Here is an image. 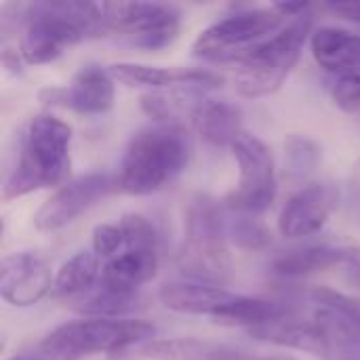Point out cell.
<instances>
[{"instance_id":"8fae6325","label":"cell","mask_w":360,"mask_h":360,"mask_svg":"<svg viewBox=\"0 0 360 360\" xmlns=\"http://www.w3.org/2000/svg\"><path fill=\"white\" fill-rule=\"evenodd\" d=\"M116 80L108 68L89 63L82 65L70 80L68 86H53L40 91V101L44 105H59L74 110L82 116H101L114 105Z\"/></svg>"},{"instance_id":"ac0fdd59","label":"cell","mask_w":360,"mask_h":360,"mask_svg":"<svg viewBox=\"0 0 360 360\" xmlns=\"http://www.w3.org/2000/svg\"><path fill=\"white\" fill-rule=\"evenodd\" d=\"M310 51L314 61L331 74H360V34L325 25L312 32Z\"/></svg>"},{"instance_id":"4316f807","label":"cell","mask_w":360,"mask_h":360,"mask_svg":"<svg viewBox=\"0 0 360 360\" xmlns=\"http://www.w3.org/2000/svg\"><path fill=\"white\" fill-rule=\"evenodd\" d=\"M228 238L243 251H264L272 245V232L255 219V215L236 213L234 219L228 221Z\"/></svg>"},{"instance_id":"ffe728a7","label":"cell","mask_w":360,"mask_h":360,"mask_svg":"<svg viewBox=\"0 0 360 360\" xmlns=\"http://www.w3.org/2000/svg\"><path fill=\"white\" fill-rule=\"evenodd\" d=\"M354 247H333V245H312L283 253L274 259L272 268L278 276L285 278H302L316 272H325L329 268L348 266Z\"/></svg>"},{"instance_id":"30bf717a","label":"cell","mask_w":360,"mask_h":360,"mask_svg":"<svg viewBox=\"0 0 360 360\" xmlns=\"http://www.w3.org/2000/svg\"><path fill=\"white\" fill-rule=\"evenodd\" d=\"M112 190H116V181L108 173H86L70 179L40 205L34 215V226L40 232H57L95 202L103 200Z\"/></svg>"},{"instance_id":"e0dca14e","label":"cell","mask_w":360,"mask_h":360,"mask_svg":"<svg viewBox=\"0 0 360 360\" xmlns=\"http://www.w3.org/2000/svg\"><path fill=\"white\" fill-rule=\"evenodd\" d=\"M158 272V249L124 247L116 257L103 264L99 285L120 293H139Z\"/></svg>"},{"instance_id":"9c48e42d","label":"cell","mask_w":360,"mask_h":360,"mask_svg":"<svg viewBox=\"0 0 360 360\" xmlns=\"http://www.w3.org/2000/svg\"><path fill=\"white\" fill-rule=\"evenodd\" d=\"M108 30L122 32L135 46L158 51L169 46L181 27V13L162 2H101Z\"/></svg>"},{"instance_id":"5bb4252c","label":"cell","mask_w":360,"mask_h":360,"mask_svg":"<svg viewBox=\"0 0 360 360\" xmlns=\"http://www.w3.org/2000/svg\"><path fill=\"white\" fill-rule=\"evenodd\" d=\"M340 192L331 184L310 181L297 190L278 215V232L285 238H306L321 232L338 209Z\"/></svg>"},{"instance_id":"2e32d148","label":"cell","mask_w":360,"mask_h":360,"mask_svg":"<svg viewBox=\"0 0 360 360\" xmlns=\"http://www.w3.org/2000/svg\"><path fill=\"white\" fill-rule=\"evenodd\" d=\"M249 335L257 342H264V344L306 352V354L321 356V359H329L333 354L329 335L314 321H295L289 316V319L251 329Z\"/></svg>"},{"instance_id":"277c9868","label":"cell","mask_w":360,"mask_h":360,"mask_svg":"<svg viewBox=\"0 0 360 360\" xmlns=\"http://www.w3.org/2000/svg\"><path fill=\"white\" fill-rule=\"evenodd\" d=\"M177 268L188 281L215 287H224L232 278L228 221L221 205L207 194H196L186 205Z\"/></svg>"},{"instance_id":"836d02e7","label":"cell","mask_w":360,"mask_h":360,"mask_svg":"<svg viewBox=\"0 0 360 360\" xmlns=\"http://www.w3.org/2000/svg\"><path fill=\"white\" fill-rule=\"evenodd\" d=\"M11 360H53V359L44 356V354L36 348V352H25V354H19V356H15V359H11Z\"/></svg>"},{"instance_id":"d6986e66","label":"cell","mask_w":360,"mask_h":360,"mask_svg":"<svg viewBox=\"0 0 360 360\" xmlns=\"http://www.w3.org/2000/svg\"><path fill=\"white\" fill-rule=\"evenodd\" d=\"M205 103V93H194L186 89L148 91L139 97L143 114L160 127H184L186 118L194 122Z\"/></svg>"},{"instance_id":"5b68a950","label":"cell","mask_w":360,"mask_h":360,"mask_svg":"<svg viewBox=\"0 0 360 360\" xmlns=\"http://www.w3.org/2000/svg\"><path fill=\"white\" fill-rule=\"evenodd\" d=\"M308 38H312L310 13L291 19L272 38L247 51L236 61L238 63V72L234 78L236 91L249 99L268 97L276 93L285 84L291 70L295 68Z\"/></svg>"},{"instance_id":"1f68e13d","label":"cell","mask_w":360,"mask_h":360,"mask_svg":"<svg viewBox=\"0 0 360 360\" xmlns=\"http://www.w3.org/2000/svg\"><path fill=\"white\" fill-rule=\"evenodd\" d=\"M350 272H352V281L360 285V249H352V257H350V262H348V266H346Z\"/></svg>"},{"instance_id":"6da1fadb","label":"cell","mask_w":360,"mask_h":360,"mask_svg":"<svg viewBox=\"0 0 360 360\" xmlns=\"http://www.w3.org/2000/svg\"><path fill=\"white\" fill-rule=\"evenodd\" d=\"M19 57L27 65H44L65 49L108 30L101 4L82 0H44L23 6Z\"/></svg>"},{"instance_id":"4fadbf2b","label":"cell","mask_w":360,"mask_h":360,"mask_svg":"<svg viewBox=\"0 0 360 360\" xmlns=\"http://www.w3.org/2000/svg\"><path fill=\"white\" fill-rule=\"evenodd\" d=\"M55 276L49 264L32 253L19 251L0 262V297L13 308H30L53 291Z\"/></svg>"},{"instance_id":"4dcf8cb0","label":"cell","mask_w":360,"mask_h":360,"mask_svg":"<svg viewBox=\"0 0 360 360\" xmlns=\"http://www.w3.org/2000/svg\"><path fill=\"white\" fill-rule=\"evenodd\" d=\"M329 8L338 13L340 17L360 25V2H335V4H329Z\"/></svg>"},{"instance_id":"3957f363","label":"cell","mask_w":360,"mask_h":360,"mask_svg":"<svg viewBox=\"0 0 360 360\" xmlns=\"http://www.w3.org/2000/svg\"><path fill=\"white\" fill-rule=\"evenodd\" d=\"M192 146L184 127H150L133 135L116 171V190L148 196L184 173Z\"/></svg>"},{"instance_id":"ba28073f","label":"cell","mask_w":360,"mask_h":360,"mask_svg":"<svg viewBox=\"0 0 360 360\" xmlns=\"http://www.w3.org/2000/svg\"><path fill=\"white\" fill-rule=\"evenodd\" d=\"M238 162V186L226 196V207L232 213L262 215L276 200V167L272 150L264 139L243 133L230 148Z\"/></svg>"},{"instance_id":"f1b7e54d","label":"cell","mask_w":360,"mask_h":360,"mask_svg":"<svg viewBox=\"0 0 360 360\" xmlns=\"http://www.w3.org/2000/svg\"><path fill=\"white\" fill-rule=\"evenodd\" d=\"M335 105L348 114H354L360 110V74H331L327 84Z\"/></svg>"},{"instance_id":"7a4b0ae2","label":"cell","mask_w":360,"mask_h":360,"mask_svg":"<svg viewBox=\"0 0 360 360\" xmlns=\"http://www.w3.org/2000/svg\"><path fill=\"white\" fill-rule=\"evenodd\" d=\"M72 127L51 112L30 120L19 160L2 186V200H15L38 190L61 188L70 181Z\"/></svg>"},{"instance_id":"d6a6232c","label":"cell","mask_w":360,"mask_h":360,"mask_svg":"<svg viewBox=\"0 0 360 360\" xmlns=\"http://www.w3.org/2000/svg\"><path fill=\"white\" fill-rule=\"evenodd\" d=\"M348 184H350V190H352L356 196H360V158L354 162V167H352V171H350Z\"/></svg>"},{"instance_id":"e575fe53","label":"cell","mask_w":360,"mask_h":360,"mask_svg":"<svg viewBox=\"0 0 360 360\" xmlns=\"http://www.w3.org/2000/svg\"><path fill=\"white\" fill-rule=\"evenodd\" d=\"M251 360H295L293 356L287 354H270V356H262V359H251Z\"/></svg>"},{"instance_id":"52a82bcc","label":"cell","mask_w":360,"mask_h":360,"mask_svg":"<svg viewBox=\"0 0 360 360\" xmlns=\"http://www.w3.org/2000/svg\"><path fill=\"white\" fill-rule=\"evenodd\" d=\"M291 19L276 6L236 11L205 27L192 44L194 57L211 61H238L247 51L272 38Z\"/></svg>"},{"instance_id":"f546056e","label":"cell","mask_w":360,"mask_h":360,"mask_svg":"<svg viewBox=\"0 0 360 360\" xmlns=\"http://www.w3.org/2000/svg\"><path fill=\"white\" fill-rule=\"evenodd\" d=\"M124 232L120 224H99L93 230V251L101 262H110L124 249Z\"/></svg>"},{"instance_id":"603a6c76","label":"cell","mask_w":360,"mask_h":360,"mask_svg":"<svg viewBox=\"0 0 360 360\" xmlns=\"http://www.w3.org/2000/svg\"><path fill=\"white\" fill-rule=\"evenodd\" d=\"M101 259L95 255L93 249H84L74 253L68 262L61 264V268L55 274L53 283V295L74 300L78 295L89 293L99 285L101 278Z\"/></svg>"},{"instance_id":"d4e9b609","label":"cell","mask_w":360,"mask_h":360,"mask_svg":"<svg viewBox=\"0 0 360 360\" xmlns=\"http://www.w3.org/2000/svg\"><path fill=\"white\" fill-rule=\"evenodd\" d=\"M112 78L124 86H141L150 91H167V89H184L186 70H165L146 63L120 61L108 65Z\"/></svg>"},{"instance_id":"9a60e30c","label":"cell","mask_w":360,"mask_h":360,"mask_svg":"<svg viewBox=\"0 0 360 360\" xmlns=\"http://www.w3.org/2000/svg\"><path fill=\"white\" fill-rule=\"evenodd\" d=\"M238 293L228 291L224 287L194 283V281H171L158 289V302L177 314L192 316H209L217 319Z\"/></svg>"},{"instance_id":"83f0119b","label":"cell","mask_w":360,"mask_h":360,"mask_svg":"<svg viewBox=\"0 0 360 360\" xmlns=\"http://www.w3.org/2000/svg\"><path fill=\"white\" fill-rule=\"evenodd\" d=\"M285 154H287V167L293 177H306L319 167L321 160V148L314 139L306 135H289L285 141Z\"/></svg>"},{"instance_id":"44dd1931","label":"cell","mask_w":360,"mask_h":360,"mask_svg":"<svg viewBox=\"0 0 360 360\" xmlns=\"http://www.w3.org/2000/svg\"><path fill=\"white\" fill-rule=\"evenodd\" d=\"M194 127L209 146L228 148V150L245 133L240 108L226 101H211V99H207V103L196 114Z\"/></svg>"},{"instance_id":"7c38bea8","label":"cell","mask_w":360,"mask_h":360,"mask_svg":"<svg viewBox=\"0 0 360 360\" xmlns=\"http://www.w3.org/2000/svg\"><path fill=\"white\" fill-rule=\"evenodd\" d=\"M316 304L314 323H319L331 340L340 360H360V302L329 287H314Z\"/></svg>"},{"instance_id":"7402d4cb","label":"cell","mask_w":360,"mask_h":360,"mask_svg":"<svg viewBox=\"0 0 360 360\" xmlns=\"http://www.w3.org/2000/svg\"><path fill=\"white\" fill-rule=\"evenodd\" d=\"M291 308L283 302L251 297V295H236V300L217 316L213 319L215 325L221 327H243L247 331L289 319Z\"/></svg>"},{"instance_id":"cb8c5ba5","label":"cell","mask_w":360,"mask_h":360,"mask_svg":"<svg viewBox=\"0 0 360 360\" xmlns=\"http://www.w3.org/2000/svg\"><path fill=\"white\" fill-rule=\"evenodd\" d=\"M70 308L84 319H131L133 312L143 308L139 293H120L97 285L84 295L70 300Z\"/></svg>"},{"instance_id":"8992f818","label":"cell","mask_w":360,"mask_h":360,"mask_svg":"<svg viewBox=\"0 0 360 360\" xmlns=\"http://www.w3.org/2000/svg\"><path fill=\"white\" fill-rule=\"evenodd\" d=\"M156 329L141 319H80L59 325L40 342L38 350L53 360H78L93 354H116L152 342Z\"/></svg>"},{"instance_id":"484cf974","label":"cell","mask_w":360,"mask_h":360,"mask_svg":"<svg viewBox=\"0 0 360 360\" xmlns=\"http://www.w3.org/2000/svg\"><path fill=\"white\" fill-rule=\"evenodd\" d=\"M219 350V344L194 338H169L148 342L141 350V356L148 360H215Z\"/></svg>"}]
</instances>
